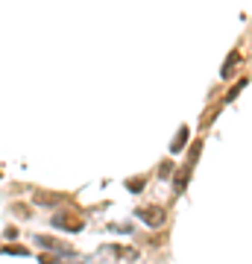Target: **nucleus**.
Here are the masks:
<instances>
[{
  "instance_id": "nucleus-1",
  "label": "nucleus",
  "mask_w": 252,
  "mask_h": 264,
  "mask_svg": "<svg viewBox=\"0 0 252 264\" xmlns=\"http://www.w3.org/2000/svg\"><path fill=\"white\" fill-rule=\"evenodd\" d=\"M200 150H203V141H197V144L191 147V159H188V162H185V168L176 173V179H173V185H176V194L185 191V185H188V179H191V170H193V165H197V156H200Z\"/></svg>"
},
{
  "instance_id": "nucleus-2",
  "label": "nucleus",
  "mask_w": 252,
  "mask_h": 264,
  "mask_svg": "<svg viewBox=\"0 0 252 264\" xmlns=\"http://www.w3.org/2000/svg\"><path fill=\"white\" fill-rule=\"evenodd\" d=\"M138 217L144 220L147 226H161L167 215H164V208H158V205H144V208H138Z\"/></svg>"
},
{
  "instance_id": "nucleus-3",
  "label": "nucleus",
  "mask_w": 252,
  "mask_h": 264,
  "mask_svg": "<svg viewBox=\"0 0 252 264\" xmlns=\"http://www.w3.org/2000/svg\"><path fill=\"white\" fill-rule=\"evenodd\" d=\"M50 223L56 229H68V232H79V229H82V220H79V217H71V215H53Z\"/></svg>"
},
{
  "instance_id": "nucleus-4",
  "label": "nucleus",
  "mask_w": 252,
  "mask_h": 264,
  "mask_svg": "<svg viewBox=\"0 0 252 264\" xmlns=\"http://www.w3.org/2000/svg\"><path fill=\"white\" fill-rule=\"evenodd\" d=\"M103 252H111L115 258H126V261H138V250H132V247H118V244H108V247H103Z\"/></svg>"
},
{
  "instance_id": "nucleus-5",
  "label": "nucleus",
  "mask_w": 252,
  "mask_h": 264,
  "mask_svg": "<svg viewBox=\"0 0 252 264\" xmlns=\"http://www.w3.org/2000/svg\"><path fill=\"white\" fill-rule=\"evenodd\" d=\"M238 62H240V53H238V50H232V53L226 56V65H223L220 76H223V80H232V76H235V68H238Z\"/></svg>"
},
{
  "instance_id": "nucleus-6",
  "label": "nucleus",
  "mask_w": 252,
  "mask_h": 264,
  "mask_svg": "<svg viewBox=\"0 0 252 264\" xmlns=\"http://www.w3.org/2000/svg\"><path fill=\"white\" fill-rule=\"evenodd\" d=\"M38 244H41V247H47V250H56V252H68V255H71V250H68V247H65V244H62V241H56V238H47V235H38Z\"/></svg>"
},
{
  "instance_id": "nucleus-7",
  "label": "nucleus",
  "mask_w": 252,
  "mask_h": 264,
  "mask_svg": "<svg viewBox=\"0 0 252 264\" xmlns=\"http://www.w3.org/2000/svg\"><path fill=\"white\" fill-rule=\"evenodd\" d=\"M33 203L36 205H56L59 197H56V194H47V191H36L33 194Z\"/></svg>"
},
{
  "instance_id": "nucleus-8",
  "label": "nucleus",
  "mask_w": 252,
  "mask_h": 264,
  "mask_svg": "<svg viewBox=\"0 0 252 264\" xmlns=\"http://www.w3.org/2000/svg\"><path fill=\"white\" fill-rule=\"evenodd\" d=\"M185 144H188V126H179L176 138H173V144H170V153H179Z\"/></svg>"
},
{
  "instance_id": "nucleus-9",
  "label": "nucleus",
  "mask_w": 252,
  "mask_h": 264,
  "mask_svg": "<svg viewBox=\"0 0 252 264\" xmlns=\"http://www.w3.org/2000/svg\"><path fill=\"white\" fill-rule=\"evenodd\" d=\"M126 185H129V191H132V194H138V191H141V188H144V179L138 176V179H129V182H126Z\"/></svg>"
},
{
  "instance_id": "nucleus-10",
  "label": "nucleus",
  "mask_w": 252,
  "mask_h": 264,
  "mask_svg": "<svg viewBox=\"0 0 252 264\" xmlns=\"http://www.w3.org/2000/svg\"><path fill=\"white\" fill-rule=\"evenodd\" d=\"M3 255H30V252H26L24 247H6V250H3Z\"/></svg>"
},
{
  "instance_id": "nucleus-11",
  "label": "nucleus",
  "mask_w": 252,
  "mask_h": 264,
  "mask_svg": "<svg viewBox=\"0 0 252 264\" xmlns=\"http://www.w3.org/2000/svg\"><path fill=\"white\" fill-rule=\"evenodd\" d=\"M243 85H246V80H240V83H238V85H235V88H232V91L226 94V100H235V97H238V91H243Z\"/></svg>"
},
{
  "instance_id": "nucleus-12",
  "label": "nucleus",
  "mask_w": 252,
  "mask_h": 264,
  "mask_svg": "<svg viewBox=\"0 0 252 264\" xmlns=\"http://www.w3.org/2000/svg\"><path fill=\"white\" fill-rule=\"evenodd\" d=\"M170 170H173V165H170V162H164V165L158 168V176H161V179H167V176H170Z\"/></svg>"
},
{
  "instance_id": "nucleus-13",
  "label": "nucleus",
  "mask_w": 252,
  "mask_h": 264,
  "mask_svg": "<svg viewBox=\"0 0 252 264\" xmlns=\"http://www.w3.org/2000/svg\"><path fill=\"white\" fill-rule=\"evenodd\" d=\"M12 212H15L18 217H30V212H26V205H21V203H15V205H12Z\"/></svg>"
},
{
  "instance_id": "nucleus-14",
  "label": "nucleus",
  "mask_w": 252,
  "mask_h": 264,
  "mask_svg": "<svg viewBox=\"0 0 252 264\" xmlns=\"http://www.w3.org/2000/svg\"><path fill=\"white\" fill-rule=\"evenodd\" d=\"M3 235H6V238H9V241H15V238H18V229H15V226H9V229H6V232H3Z\"/></svg>"
}]
</instances>
